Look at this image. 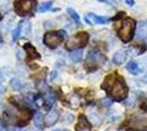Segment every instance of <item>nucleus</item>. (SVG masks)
I'll list each match as a JSON object with an SVG mask.
<instances>
[{
	"instance_id": "nucleus-1",
	"label": "nucleus",
	"mask_w": 147,
	"mask_h": 131,
	"mask_svg": "<svg viewBox=\"0 0 147 131\" xmlns=\"http://www.w3.org/2000/svg\"><path fill=\"white\" fill-rule=\"evenodd\" d=\"M101 87L105 90L113 100L122 102L129 95V88L122 76H119L117 73L109 74L104 79Z\"/></svg>"
},
{
	"instance_id": "nucleus-2",
	"label": "nucleus",
	"mask_w": 147,
	"mask_h": 131,
	"mask_svg": "<svg viewBox=\"0 0 147 131\" xmlns=\"http://www.w3.org/2000/svg\"><path fill=\"white\" fill-rule=\"evenodd\" d=\"M135 29H136V22L133 19L127 18V19L123 20V22L121 23V27L119 29L120 39L124 43L129 42L134 36Z\"/></svg>"
},
{
	"instance_id": "nucleus-3",
	"label": "nucleus",
	"mask_w": 147,
	"mask_h": 131,
	"mask_svg": "<svg viewBox=\"0 0 147 131\" xmlns=\"http://www.w3.org/2000/svg\"><path fill=\"white\" fill-rule=\"evenodd\" d=\"M66 35H67V33L64 30H59L58 32H47L44 35L43 43L45 46H47L51 49H55L59 46L63 38Z\"/></svg>"
},
{
	"instance_id": "nucleus-4",
	"label": "nucleus",
	"mask_w": 147,
	"mask_h": 131,
	"mask_svg": "<svg viewBox=\"0 0 147 131\" xmlns=\"http://www.w3.org/2000/svg\"><path fill=\"white\" fill-rule=\"evenodd\" d=\"M89 41V35L86 32H79L68 39L65 47L67 50H77V48H81L86 46Z\"/></svg>"
},
{
	"instance_id": "nucleus-5",
	"label": "nucleus",
	"mask_w": 147,
	"mask_h": 131,
	"mask_svg": "<svg viewBox=\"0 0 147 131\" xmlns=\"http://www.w3.org/2000/svg\"><path fill=\"white\" fill-rule=\"evenodd\" d=\"M35 6V0H14V11L21 17H25L32 12Z\"/></svg>"
},
{
	"instance_id": "nucleus-6",
	"label": "nucleus",
	"mask_w": 147,
	"mask_h": 131,
	"mask_svg": "<svg viewBox=\"0 0 147 131\" xmlns=\"http://www.w3.org/2000/svg\"><path fill=\"white\" fill-rule=\"evenodd\" d=\"M129 128L126 131H147V118L137 116L129 120Z\"/></svg>"
},
{
	"instance_id": "nucleus-7",
	"label": "nucleus",
	"mask_w": 147,
	"mask_h": 131,
	"mask_svg": "<svg viewBox=\"0 0 147 131\" xmlns=\"http://www.w3.org/2000/svg\"><path fill=\"white\" fill-rule=\"evenodd\" d=\"M103 60H104L103 56L99 53L98 50L96 49L90 50L88 53V55H87V59H86L88 66H97L99 63H101V61H103Z\"/></svg>"
},
{
	"instance_id": "nucleus-8",
	"label": "nucleus",
	"mask_w": 147,
	"mask_h": 131,
	"mask_svg": "<svg viewBox=\"0 0 147 131\" xmlns=\"http://www.w3.org/2000/svg\"><path fill=\"white\" fill-rule=\"evenodd\" d=\"M88 24H107L110 22V19L107 17H100L94 13H88L85 18Z\"/></svg>"
},
{
	"instance_id": "nucleus-9",
	"label": "nucleus",
	"mask_w": 147,
	"mask_h": 131,
	"mask_svg": "<svg viewBox=\"0 0 147 131\" xmlns=\"http://www.w3.org/2000/svg\"><path fill=\"white\" fill-rule=\"evenodd\" d=\"M58 118H59V112L57 109H51L45 117V125L47 127H52L58 121Z\"/></svg>"
},
{
	"instance_id": "nucleus-10",
	"label": "nucleus",
	"mask_w": 147,
	"mask_h": 131,
	"mask_svg": "<svg viewBox=\"0 0 147 131\" xmlns=\"http://www.w3.org/2000/svg\"><path fill=\"white\" fill-rule=\"evenodd\" d=\"M136 38L140 41L147 38V21H141L138 23L136 30Z\"/></svg>"
},
{
	"instance_id": "nucleus-11",
	"label": "nucleus",
	"mask_w": 147,
	"mask_h": 131,
	"mask_svg": "<svg viewBox=\"0 0 147 131\" xmlns=\"http://www.w3.org/2000/svg\"><path fill=\"white\" fill-rule=\"evenodd\" d=\"M126 57H127V51L124 49H120V50H117V53L113 55V57H112V61H113L114 65L120 66V65H122V63H125Z\"/></svg>"
},
{
	"instance_id": "nucleus-12",
	"label": "nucleus",
	"mask_w": 147,
	"mask_h": 131,
	"mask_svg": "<svg viewBox=\"0 0 147 131\" xmlns=\"http://www.w3.org/2000/svg\"><path fill=\"white\" fill-rule=\"evenodd\" d=\"M23 48H24V50L26 51L28 56L30 57V59H40V58H41V55L37 53L36 48H35L32 44H30V43L24 44Z\"/></svg>"
},
{
	"instance_id": "nucleus-13",
	"label": "nucleus",
	"mask_w": 147,
	"mask_h": 131,
	"mask_svg": "<svg viewBox=\"0 0 147 131\" xmlns=\"http://www.w3.org/2000/svg\"><path fill=\"white\" fill-rule=\"evenodd\" d=\"M55 100H56V97L52 91L46 92V94H45V96H44V98H43V105H44V107L46 108V110L53 106V104L55 103Z\"/></svg>"
},
{
	"instance_id": "nucleus-14",
	"label": "nucleus",
	"mask_w": 147,
	"mask_h": 131,
	"mask_svg": "<svg viewBox=\"0 0 147 131\" xmlns=\"http://www.w3.org/2000/svg\"><path fill=\"white\" fill-rule=\"evenodd\" d=\"M67 103L70 107H73V108H78V107L81 105V100H80L78 94L71 93L70 95H68Z\"/></svg>"
},
{
	"instance_id": "nucleus-15",
	"label": "nucleus",
	"mask_w": 147,
	"mask_h": 131,
	"mask_svg": "<svg viewBox=\"0 0 147 131\" xmlns=\"http://www.w3.org/2000/svg\"><path fill=\"white\" fill-rule=\"evenodd\" d=\"M32 112L29 109H21V112L19 114V125L24 126L28 124V121L30 120Z\"/></svg>"
},
{
	"instance_id": "nucleus-16",
	"label": "nucleus",
	"mask_w": 147,
	"mask_h": 131,
	"mask_svg": "<svg viewBox=\"0 0 147 131\" xmlns=\"http://www.w3.org/2000/svg\"><path fill=\"white\" fill-rule=\"evenodd\" d=\"M126 70L129 71V73H132V74H138L140 72L143 71V69L141 68V66H140V63H137L136 61H129L127 65H126Z\"/></svg>"
},
{
	"instance_id": "nucleus-17",
	"label": "nucleus",
	"mask_w": 147,
	"mask_h": 131,
	"mask_svg": "<svg viewBox=\"0 0 147 131\" xmlns=\"http://www.w3.org/2000/svg\"><path fill=\"white\" fill-rule=\"evenodd\" d=\"M88 119H89L90 124L92 126H94V127H98L102 122V119H101V117L99 116L97 112H90L89 116H88Z\"/></svg>"
},
{
	"instance_id": "nucleus-18",
	"label": "nucleus",
	"mask_w": 147,
	"mask_h": 131,
	"mask_svg": "<svg viewBox=\"0 0 147 131\" xmlns=\"http://www.w3.org/2000/svg\"><path fill=\"white\" fill-rule=\"evenodd\" d=\"M34 125L35 127L40 128V129H43L44 126H45V118L43 117L42 112H36L35 116H34Z\"/></svg>"
},
{
	"instance_id": "nucleus-19",
	"label": "nucleus",
	"mask_w": 147,
	"mask_h": 131,
	"mask_svg": "<svg viewBox=\"0 0 147 131\" xmlns=\"http://www.w3.org/2000/svg\"><path fill=\"white\" fill-rule=\"evenodd\" d=\"M10 84H11L13 90H16V91H21L24 87V83L21 81V80L17 79V78H13L12 80H11V82H10Z\"/></svg>"
},
{
	"instance_id": "nucleus-20",
	"label": "nucleus",
	"mask_w": 147,
	"mask_h": 131,
	"mask_svg": "<svg viewBox=\"0 0 147 131\" xmlns=\"http://www.w3.org/2000/svg\"><path fill=\"white\" fill-rule=\"evenodd\" d=\"M70 59L73 60L74 63H79L82 60V50L81 49H77L74 50L73 53L70 54Z\"/></svg>"
},
{
	"instance_id": "nucleus-21",
	"label": "nucleus",
	"mask_w": 147,
	"mask_h": 131,
	"mask_svg": "<svg viewBox=\"0 0 147 131\" xmlns=\"http://www.w3.org/2000/svg\"><path fill=\"white\" fill-rule=\"evenodd\" d=\"M67 13L70 15V18L74 20V22H76L77 24H80V18L79 14L76 12V10H74L73 8H68L67 9Z\"/></svg>"
},
{
	"instance_id": "nucleus-22",
	"label": "nucleus",
	"mask_w": 147,
	"mask_h": 131,
	"mask_svg": "<svg viewBox=\"0 0 147 131\" xmlns=\"http://www.w3.org/2000/svg\"><path fill=\"white\" fill-rule=\"evenodd\" d=\"M52 5H53V1H52V0H49V1L43 2L41 6L38 7V12H41V13L46 12L47 10H49V9L52 8Z\"/></svg>"
},
{
	"instance_id": "nucleus-23",
	"label": "nucleus",
	"mask_w": 147,
	"mask_h": 131,
	"mask_svg": "<svg viewBox=\"0 0 147 131\" xmlns=\"http://www.w3.org/2000/svg\"><path fill=\"white\" fill-rule=\"evenodd\" d=\"M21 31H22V24L20 23L12 32V41L13 42H16V41L19 38V36L21 35Z\"/></svg>"
},
{
	"instance_id": "nucleus-24",
	"label": "nucleus",
	"mask_w": 147,
	"mask_h": 131,
	"mask_svg": "<svg viewBox=\"0 0 147 131\" xmlns=\"http://www.w3.org/2000/svg\"><path fill=\"white\" fill-rule=\"evenodd\" d=\"M140 47H134V46H132V47H129V49L127 50V53H129V55L131 56H138V55H141L142 53H143V50L138 49Z\"/></svg>"
},
{
	"instance_id": "nucleus-25",
	"label": "nucleus",
	"mask_w": 147,
	"mask_h": 131,
	"mask_svg": "<svg viewBox=\"0 0 147 131\" xmlns=\"http://www.w3.org/2000/svg\"><path fill=\"white\" fill-rule=\"evenodd\" d=\"M61 121L65 122V124H71V122L74 121V116L70 114V112H66V114L63 116Z\"/></svg>"
},
{
	"instance_id": "nucleus-26",
	"label": "nucleus",
	"mask_w": 147,
	"mask_h": 131,
	"mask_svg": "<svg viewBox=\"0 0 147 131\" xmlns=\"http://www.w3.org/2000/svg\"><path fill=\"white\" fill-rule=\"evenodd\" d=\"M10 0H0V8L2 9V10H9V8H10Z\"/></svg>"
},
{
	"instance_id": "nucleus-27",
	"label": "nucleus",
	"mask_w": 147,
	"mask_h": 131,
	"mask_svg": "<svg viewBox=\"0 0 147 131\" xmlns=\"http://www.w3.org/2000/svg\"><path fill=\"white\" fill-rule=\"evenodd\" d=\"M101 105L102 106H105V107H109L112 105V100H111V98H103V100H101Z\"/></svg>"
},
{
	"instance_id": "nucleus-28",
	"label": "nucleus",
	"mask_w": 147,
	"mask_h": 131,
	"mask_svg": "<svg viewBox=\"0 0 147 131\" xmlns=\"http://www.w3.org/2000/svg\"><path fill=\"white\" fill-rule=\"evenodd\" d=\"M120 119H121V116H120V115H117V114H114V115H111L109 120H110L111 122H115V121L120 120Z\"/></svg>"
},
{
	"instance_id": "nucleus-29",
	"label": "nucleus",
	"mask_w": 147,
	"mask_h": 131,
	"mask_svg": "<svg viewBox=\"0 0 147 131\" xmlns=\"http://www.w3.org/2000/svg\"><path fill=\"white\" fill-rule=\"evenodd\" d=\"M140 63H141L142 66H143V69H147V57H145V58L141 59Z\"/></svg>"
},
{
	"instance_id": "nucleus-30",
	"label": "nucleus",
	"mask_w": 147,
	"mask_h": 131,
	"mask_svg": "<svg viewBox=\"0 0 147 131\" xmlns=\"http://www.w3.org/2000/svg\"><path fill=\"white\" fill-rule=\"evenodd\" d=\"M49 79H51V81H55L57 79V71H53L49 75Z\"/></svg>"
},
{
	"instance_id": "nucleus-31",
	"label": "nucleus",
	"mask_w": 147,
	"mask_h": 131,
	"mask_svg": "<svg viewBox=\"0 0 147 131\" xmlns=\"http://www.w3.org/2000/svg\"><path fill=\"white\" fill-rule=\"evenodd\" d=\"M129 102H127L126 103V106H129V107H132L133 105H134V103H135V100H134V98H129Z\"/></svg>"
},
{
	"instance_id": "nucleus-32",
	"label": "nucleus",
	"mask_w": 147,
	"mask_h": 131,
	"mask_svg": "<svg viewBox=\"0 0 147 131\" xmlns=\"http://www.w3.org/2000/svg\"><path fill=\"white\" fill-rule=\"evenodd\" d=\"M125 3H126L127 6H129V7H133L135 5L134 0H125Z\"/></svg>"
},
{
	"instance_id": "nucleus-33",
	"label": "nucleus",
	"mask_w": 147,
	"mask_h": 131,
	"mask_svg": "<svg viewBox=\"0 0 147 131\" xmlns=\"http://www.w3.org/2000/svg\"><path fill=\"white\" fill-rule=\"evenodd\" d=\"M142 108H143L145 112H147V100H145V102L142 104Z\"/></svg>"
},
{
	"instance_id": "nucleus-34",
	"label": "nucleus",
	"mask_w": 147,
	"mask_h": 131,
	"mask_svg": "<svg viewBox=\"0 0 147 131\" xmlns=\"http://www.w3.org/2000/svg\"><path fill=\"white\" fill-rule=\"evenodd\" d=\"M142 81H144L145 83H147V73L146 74H144V76L142 78Z\"/></svg>"
},
{
	"instance_id": "nucleus-35",
	"label": "nucleus",
	"mask_w": 147,
	"mask_h": 131,
	"mask_svg": "<svg viewBox=\"0 0 147 131\" xmlns=\"http://www.w3.org/2000/svg\"><path fill=\"white\" fill-rule=\"evenodd\" d=\"M2 81H3V76H2V74L0 73V84L2 83Z\"/></svg>"
},
{
	"instance_id": "nucleus-36",
	"label": "nucleus",
	"mask_w": 147,
	"mask_h": 131,
	"mask_svg": "<svg viewBox=\"0 0 147 131\" xmlns=\"http://www.w3.org/2000/svg\"><path fill=\"white\" fill-rule=\"evenodd\" d=\"M79 131H90V128H85V129H81Z\"/></svg>"
},
{
	"instance_id": "nucleus-37",
	"label": "nucleus",
	"mask_w": 147,
	"mask_h": 131,
	"mask_svg": "<svg viewBox=\"0 0 147 131\" xmlns=\"http://www.w3.org/2000/svg\"><path fill=\"white\" fill-rule=\"evenodd\" d=\"M53 131H69L67 129H57V130H53Z\"/></svg>"
},
{
	"instance_id": "nucleus-38",
	"label": "nucleus",
	"mask_w": 147,
	"mask_h": 131,
	"mask_svg": "<svg viewBox=\"0 0 147 131\" xmlns=\"http://www.w3.org/2000/svg\"><path fill=\"white\" fill-rule=\"evenodd\" d=\"M0 131H3V128H2V125L0 124Z\"/></svg>"
},
{
	"instance_id": "nucleus-39",
	"label": "nucleus",
	"mask_w": 147,
	"mask_h": 131,
	"mask_svg": "<svg viewBox=\"0 0 147 131\" xmlns=\"http://www.w3.org/2000/svg\"><path fill=\"white\" fill-rule=\"evenodd\" d=\"M98 1H100V2H104V1H107V0H98Z\"/></svg>"
},
{
	"instance_id": "nucleus-40",
	"label": "nucleus",
	"mask_w": 147,
	"mask_h": 131,
	"mask_svg": "<svg viewBox=\"0 0 147 131\" xmlns=\"http://www.w3.org/2000/svg\"><path fill=\"white\" fill-rule=\"evenodd\" d=\"M2 19V14H1V13H0V20Z\"/></svg>"
}]
</instances>
